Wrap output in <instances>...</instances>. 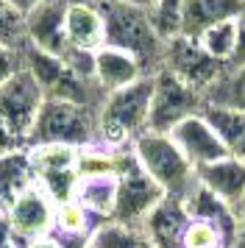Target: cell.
Instances as JSON below:
<instances>
[{
	"label": "cell",
	"mask_w": 245,
	"mask_h": 248,
	"mask_svg": "<svg viewBox=\"0 0 245 248\" xmlns=\"http://www.w3.org/2000/svg\"><path fill=\"white\" fill-rule=\"evenodd\" d=\"M131 154L142 170L165 190V195L184 198L187 190L195 184V168L181 154V148L173 142L170 134L162 131H142L131 142Z\"/></svg>",
	"instance_id": "cell-4"
},
{
	"label": "cell",
	"mask_w": 245,
	"mask_h": 248,
	"mask_svg": "<svg viewBox=\"0 0 245 248\" xmlns=\"http://www.w3.org/2000/svg\"><path fill=\"white\" fill-rule=\"evenodd\" d=\"M181 246L184 248H226L220 232L214 226L206 223V220H192V217H189V226L184 232V243Z\"/></svg>",
	"instance_id": "cell-28"
},
{
	"label": "cell",
	"mask_w": 245,
	"mask_h": 248,
	"mask_svg": "<svg viewBox=\"0 0 245 248\" xmlns=\"http://www.w3.org/2000/svg\"><path fill=\"white\" fill-rule=\"evenodd\" d=\"M159 70H167V73L176 76L181 84H187L189 90L206 95V92L226 76L229 64L220 62V59L209 56V53L200 47L198 39L181 34V36H176V39L165 42L162 67Z\"/></svg>",
	"instance_id": "cell-6"
},
{
	"label": "cell",
	"mask_w": 245,
	"mask_h": 248,
	"mask_svg": "<svg viewBox=\"0 0 245 248\" xmlns=\"http://www.w3.org/2000/svg\"><path fill=\"white\" fill-rule=\"evenodd\" d=\"M70 0H42L39 6H33L28 14H22L25 25V45L64 56L67 50V36H64V14Z\"/></svg>",
	"instance_id": "cell-10"
},
{
	"label": "cell",
	"mask_w": 245,
	"mask_h": 248,
	"mask_svg": "<svg viewBox=\"0 0 245 248\" xmlns=\"http://www.w3.org/2000/svg\"><path fill=\"white\" fill-rule=\"evenodd\" d=\"M234 23H237V50H234L229 67H243L245 64V6H243V12L237 14Z\"/></svg>",
	"instance_id": "cell-30"
},
{
	"label": "cell",
	"mask_w": 245,
	"mask_h": 248,
	"mask_svg": "<svg viewBox=\"0 0 245 248\" xmlns=\"http://www.w3.org/2000/svg\"><path fill=\"white\" fill-rule=\"evenodd\" d=\"M187 226H189V215H187V209H184L181 198L165 195V198L148 212V217L139 223V229H142L145 237H148L156 248H184L181 243H184Z\"/></svg>",
	"instance_id": "cell-14"
},
{
	"label": "cell",
	"mask_w": 245,
	"mask_h": 248,
	"mask_svg": "<svg viewBox=\"0 0 245 248\" xmlns=\"http://www.w3.org/2000/svg\"><path fill=\"white\" fill-rule=\"evenodd\" d=\"M198 42L209 56L231 64V56H234V50H237V23L234 20H226V23L212 25V28H206L198 36Z\"/></svg>",
	"instance_id": "cell-26"
},
{
	"label": "cell",
	"mask_w": 245,
	"mask_h": 248,
	"mask_svg": "<svg viewBox=\"0 0 245 248\" xmlns=\"http://www.w3.org/2000/svg\"><path fill=\"white\" fill-rule=\"evenodd\" d=\"M33 184H36V170H33L28 145L0 154V212H6Z\"/></svg>",
	"instance_id": "cell-17"
},
{
	"label": "cell",
	"mask_w": 245,
	"mask_h": 248,
	"mask_svg": "<svg viewBox=\"0 0 245 248\" xmlns=\"http://www.w3.org/2000/svg\"><path fill=\"white\" fill-rule=\"evenodd\" d=\"M33 170L50 173V170H78V154L81 148L70 145H28Z\"/></svg>",
	"instance_id": "cell-25"
},
{
	"label": "cell",
	"mask_w": 245,
	"mask_h": 248,
	"mask_svg": "<svg viewBox=\"0 0 245 248\" xmlns=\"http://www.w3.org/2000/svg\"><path fill=\"white\" fill-rule=\"evenodd\" d=\"M117 3H128V6H137V9H151L156 0H117Z\"/></svg>",
	"instance_id": "cell-36"
},
{
	"label": "cell",
	"mask_w": 245,
	"mask_h": 248,
	"mask_svg": "<svg viewBox=\"0 0 245 248\" xmlns=\"http://www.w3.org/2000/svg\"><path fill=\"white\" fill-rule=\"evenodd\" d=\"M142 76H145L142 64L131 53L111 45H103L95 50V81L103 92L122 90L134 81H139Z\"/></svg>",
	"instance_id": "cell-16"
},
{
	"label": "cell",
	"mask_w": 245,
	"mask_h": 248,
	"mask_svg": "<svg viewBox=\"0 0 245 248\" xmlns=\"http://www.w3.org/2000/svg\"><path fill=\"white\" fill-rule=\"evenodd\" d=\"M98 6L100 14H103L106 45L131 53L142 64L145 76L159 73L165 42L153 31L148 9H137V6H128V3H117V0H98Z\"/></svg>",
	"instance_id": "cell-2"
},
{
	"label": "cell",
	"mask_w": 245,
	"mask_h": 248,
	"mask_svg": "<svg viewBox=\"0 0 245 248\" xmlns=\"http://www.w3.org/2000/svg\"><path fill=\"white\" fill-rule=\"evenodd\" d=\"M148 17L159 39L170 42L181 36V28H184V0H156L148 9Z\"/></svg>",
	"instance_id": "cell-24"
},
{
	"label": "cell",
	"mask_w": 245,
	"mask_h": 248,
	"mask_svg": "<svg viewBox=\"0 0 245 248\" xmlns=\"http://www.w3.org/2000/svg\"><path fill=\"white\" fill-rule=\"evenodd\" d=\"M245 0H184V28L181 34L198 39L206 28L226 20H237Z\"/></svg>",
	"instance_id": "cell-19"
},
{
	"label": "cell",
	"mask_w": 245,
	"mask_h": 248,
	"mask_svg": "<svg viewBox=\"0 0 245 248\" xmlns=\"http://www.w3.org/2000/svg\"><path fill=\"white\" fill-rule=\"evenodd\" d=\"M0 217H3V212H0Z\"/></svg>",
	"instance_id": "cell-37"
},
{
	"label": "cell",
	"mask_w": 245,
	"mask_h": 248,
	"mask_svg": "<svg viewBox=\"0 0 245 248\" xmlns=\"http://www.w3.org/2000/svg\"><path fill=\"white\" fill-rule=\"evenodd\" d=\"M181 203H184V209H187V215L192 220H206V223H212L220 232L223 246L234 248V243H237V217H234L231 203H226L214 192H209L198 179L187 190V195L181 198Z\"/></svg>",
	"instance_id": "cell-13"
},
{
	"label": "cell",
	"mask_w": 245,
	"mask_h": 248,
	"mask_svg": "<svg viewBox=\"0 0 245 248\" xmlns=\"http://www.w3.org/2000/svg\"><path fill=\"white\" fill-rule=\"evenodd\" d=\"M114 195H117V176L114 173H95V176H78L76 198L98 223L111 220L114 209Z\"/></svg>",
	"instance_id": "cell-20"
},
{
	"label": "cell",
	"mask_w": 245,
	"mask_h": 248,
	"mask_svg": "<svg viewBox=\"0 0 245 248\" xmlns=\"http://www.w3.org/2000/svg\"><path fill=\"white\" fill-rule=\"evenodd\" d=\"M151 95H153V76H142L122 90L106 92L98 109V140L95 145L106 151H125L137 137L148 131L151 114Z\"/></svg>",
	"instance_id": "cell-1"
},
{
	"label": "cell",
	"mask_w": 245,
	"mask_h": 248,
	"mask_svg": "<svg viewBox=\"0 0 245 248\" xmlns=\"http://www.w3.org/2000/svg\"><path fill=\"white\" fill-rule=\"evenodd\" d=\"M114 173H117V195H114L111 220L125 226H139L148 217V212L165 198V190L142 170L131 148L117 151Z\"/></svg>",
	"instance_id": "cell-5"
},
{
	"label": "cell",
	"mask_w": 245,
	"mask_h": 248,
	"mask_svg": "<svg viewBox=\"0 0 245 248\" xmlns=\"http://www.w3.org/2000/svg\"><path fill=\"white\" fill-rule=\"evenodd\" d=\"M234 217H237V243L234 248H245V198L234 203Z\"/></svg>",
	"instance_id": "cell-31"
},
{
	"label": "cell",
	"mask_w": 245,
	"mask_h": 248,
	"mask_svg": "<svg viewBox=\"0 0 245 248\" xmlns=\"http://www.w3.org/2000/svg\"><path fill=\"white\" fill-rule=\"evenodd\" d=\"M89 248H156L139 226H125L106 220L95 229Z\"/></svg>",
	"instance_id": "cell-22"
},
{
	"label": "cell",
	"mask_w": 245,
	"mask_h": 248,
	"mask_svg": "<svg viewBox=\"0 0 245 248\" xmlns=\"http://www.w3.org/2000/svg\"><path fill=\"white\" fill-rule=\"evenodd\" d=\"M53 215H56V203L47 198V192L39 184H33L31 190H25L3 212V220L9 226V232L14 234V240L20 243V248H25L28 243L39 240V237H47L53 232Z\"/></svg>",
	"instance_id": "cell-9"
},
{
	"label": "cell",
	"mask_w": 245,
	"mask_h": 248,
	"mask_svg": "<svg viewBox=\"0 0 245 248\" xmlns=\"http://www.w3.org/2000/svg\"><path fill=\"white\" fill-rule=\"evenodd\" d=\"M200 114L217 131L220 142L229 151V156L245 162V112H240V109H226V106H214V103H203Z\"/></svg>",
	"instance_id": "cell-21"
},
{
	"label": "cell",
	"mask_w": 245,
	"mask_h": 248,
	"mask_svg": "<svg viewBox=\"0 0 245 248\" xmlns=\"http://www.w3.org/2000/svg\"><path fill=\"white\" fill-rule=\"evenodd\" d=\"M45 103V90L28 70L22 67L0 87V123L20 142L28 140L33 120Z\"/></svg>",
	"instance_id": "cell-8"
},
{
	"label": "cell",
	"mask_w": 245,
	"mask_h": 248,
	"mask_svg": "<svg viewBox=\"0 0 245 248\" xmlns=\"http://www.w3.org/2000/svg\"><path fill=\"white\" fill-rule=\"evenodd\" d=\"M0 248H20V243L14 240V234L9 232V226H6L3 217H0Z\"/></svg>",
	"instance_id": "cell-33"
},
{
	"label": "cell",
	"mask_w": 245,
	"mask_h": 248,
	"mask_svg": "<svg viewBox=\"0 0 245 248\" xmlns=\"http://www.w3.org/2000/svg\"><path fill=\"white\" fill-rule=\"evenodd\" d=\"M64 36L67 47L95 53L106 45V28L98 0H70L64 14Z\"/></svg>",
	"instance_id": "cell-12"
},
{
	"label": "cell",
	"mask_w": 245,
	"mask_h": 248,
	"mask_svg": "<svg viewBox=\"0 0 245 248\" xmlns=\"http://www.w3.org/2000/svg\"><path fill=\"white\" fill-rule=\"evenodd\" d=\"M0 45H6V47H22L25 45L22 14L11 6L9 0H0Z\"/></svg>",
	"instance_id": "cell-27"
},
{
	"label": "cell",
	"mask_w": 245,
	"mask_h": 248,
	"mask_svg": "<svg viewBox=\"0 0 245 248\" xmlns=\"http://www.w3.org/2000/svg\"><path fill=\"white\" fill-rule=\"evenodd\" d=\"M195 179L214 192L226 203H240L245 198V162L234 156H223L217 162H209L195 170Z\"/></svg>",
	"instance_id": "cell-15"
},
{
	"label": "cell",
	"mask_w": 245,
	"mask_h": 248,
	"mask_svg": "<svg viewBox=\"0 0 245 248\" xmlns=\"http://www.w3.org/2000/svg\"><path fill=\"white\" fill-rule=\"evenodd\" d=\"M25 142H20L17 137L11 134L6 125L0 123V154H9V151H14V148H22Z\"/></svg>",
	"instance_id": "cell-32"
},
{
	"label": "cell",
	"mask_w": 245,
	"mask_h": 248,
	"mask_svg": "<svg viewBox=\"0 0 245 248\" xmlns=\"http://www.w3.org/2000/svg\"><path fill=\"white\" fill-rule=\"evenodd\" d=\"M203 103H214V106L245 112V64L226 70V76L203 95Z\"/></svg>",
	"instance_id": "cell-23"
},
{
	"label": "cell",
	"mask_w": 245,
	"mask_h": 248,
	"mask_svg": "<svg viewBox=\"0 0 245 248\" xmlns=\"http://www.w3.org/2000/svg\"><path fill=\"white\" fill-rule=\"evenodd\" d=\"M25 248H61L59 243H56L53 237L47 234V237H39V240H33V243H28Z\"/></svg>",
	"instance_id": "cell-35"
},
{
	"label": "cell",
	"mask_w": 245,
	"mask_h": 248,
	"mask_svg": "<svg viewBox=\"0 0 245 248\" xmlns=\"http://www.w3.org/2000/svg\"><path fill=\"white\" fill-rule=\"evenodd\" d=\"M170 137H173V142L181 148V154L189 159V165L195 170L203 168V165H209V162H217V159L229 156V151H226V145L220 142L217 131L212 128L209 120L200 112L184 117V120L170 131Z\"/></svg>",
	"instance_id": "cell-11"
},
{
	"label": "cell",
	"mask_w": 245,
	"mask_h": 248,
	"mask_svg": "<svg viewBox=\"0 0 245 248\" xmlns=\"http://www.w3.org/2000/svg\"><path fill=\"white\" fill-rule=\"evenodd\" d=\"M22 47H6L0 45V87L6 84V81L17 73V70H22Z\"/></svg>",
	"instance_id": "cell-29"
},
{
	"label": "cell",
	"mask_w": 245,
	"mask_h": 248,
	"mask_svg": "<svg viewBox=\"0 0 245 248\" xmlns=\"http://www.w3.org/2000/svg\"><path fill=\"white\" fill-rule=\"evenodd\" d=\"M9 3H11V6H14V9H17L20 14H28L33 6H39L42 0H9Z\"/></svg>",
	"instance_id": "cell-34"
},
{
	"label": "cell",
	"mask_w": 245,
	"mask_h": 248,
	"mask_svg": "<svg viewBox=\"0 0 245 248\" xmlns=\"http://www.w3.org/2000/svg\"><path fill=\"white\" fill-rule=\"evenodd\" d=\"M203 109V95L189 90L167 70L153 73V95H151V114H148V131L170 134L184 117L198 114Z\"/></svg>",
	"instance_id": "cell-7"
},
{
	"label": "cell",
	"mask_w": 245,
	"mask_h": 248,
	"mask_svg": "<svg viewBox=\"0 0 245 248\" xmlns=\"http://www.w3.org/2000/svg\"><path fill=\"white\" fill-rule=\"evenodd\" d=\"M98 140V109L73 101L45 98L25 145L89 148Z\"/></svg>",
	"instance_id": "cell-3"
},
{
	"label": "cell",
	"mask_w": 245,
	"mask_h": 248,
	"mask_svg": "<svg viewBox=\"0 0 245 248\" xmlns=\"http://www.w3.org/2000/svg\"><path fill=\"white\" fill-rule=\"evenodd\" d=\"M98 226L100 223L78 201H67V203H59L56 206L50 237L61 248H89L92 234H95Z\"/></svg>",
	"instance_id": "cell-18"
}]
</instances>
